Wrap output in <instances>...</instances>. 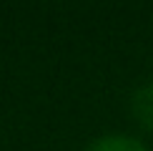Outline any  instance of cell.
Wrapping results in <instances>:
<instances>
[{
    "instance_id": "obj_1",
    "label": "cell",
    "mask_w": 153,
    "mask_h": 151,
    "mask_svg": "<svg viewBox=\"0 0 153 151\" xmlns=\"http://www.w3.org/2000/svg\"><path fill=\"white\" fill-rule=\"evenodd\" d=\"M131 113L143 129L153 131V83L141 86L131 98Z\"/></svg>"
},
{
    "instance_id": "obj_2",
    "label": "cell",
    "mask_w": 153,
    "mask_h": 151,
    "mask_svg": "<svg viewBox=\"0 0 153 151\" xmlns=\"http://www.w3.org/2000/svg\"><path fill=\"white\" fill-rule=\"evenodd\" d=\"M85 151H151L146 144H141L138 138L126 136V134H108L100 136L88 146Z\"/></svg>"
}]
</instances>
